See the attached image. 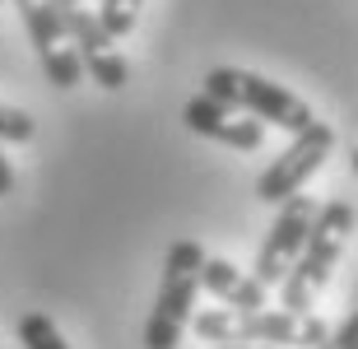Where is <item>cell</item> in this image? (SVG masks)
Returning <instances> with one entry per match:
<instances>
[{"instance_id":"cell-9","label":"cell","mask_w":358,"mask_h":349,"mask_svg":"<svg viewBox=\"0 0 358 349\" xmlns=\"http://www.w3.org/2000/svg\"><path fill=\"white\" fill-rule=\"evenodd\" d=\"M14 10H19V19H24L28 42H33L38 56H52V52L66 47V28H61V19H56V10L47 5V0H14Z\"/></svg>"},{"instance_id":"cell-8","label":"cell","mask_w":358,"mask_h":349,"mask_svg":"<svg viewBox=\"0 0 358 349\" xmlns=\"http://www.w3.org/2000/svg\"><path fill=\"white\" fill-rule=\"evenodd\" d=\"M200 289L214 294L228 312H261V308H270L266 303V284H256L252 270H238L233 261H224V256H205V266H200Z\"/></svg>"},{"instance_id":"cell-16","label":"cell","mask_w":358,"mask_h":349,"mask_svg":"<svg viewBox=\"0 0 358 349\" xmlns=\"http://www.w3.org/2000/svg\"><path fill=\"white\" fill-rule=\"evenodd\" d=\"M14 191V163H10V154H5V145H0V201Z\"/></svg>"},{"instance_id":"cell-14","label":"cell","mask_w":358,"mask_h":349,"mask_svg":"<svg viewBox=\"0 0 358 349\" xmlns=\"http://www.w3.org/2000/svg\"><path fill=\"white\" fill-rule=\"evenodd\" d=\"M33 135H38V121L24 108H5L0 103V145H28Z\"/></svg>"},{"instance_id":"cell-10","label":"cell","mask_w":358,"mask_h":349,"mask_svg":"<svg viewBox=\"0 0 358 349\" xmlns=\"http://www.w3.org/2000/svg\"><path fill=\"white\" fill-rule=\"evenodd\" d=\"M84 75H89L98 89H126L131 84V66H126V56L121 52H98V56H84Z\"/></svg>"},{"instance_id":"cell-11","label":"cell","mask_w":358,"mask_h":349,"mask_svg":"<svg viewBox=\"0 0 358 349\" xmlns=\"http://www.w3.org/2000/svg\"><path fill=\"white\" fill-rule=\"evenodd\" d=\"M19 345L24 349H70L47 312H24L19 317Z\"/></svg>"},{"instance_id":"cell-4","label":"cell","mask_w":358,"mask_h":349,"mask_svg":"<svg viewBox=\"0 0 358 349\" xmlns=\"http://www.w3.org/2000/svg\"><path fill=\"white\" fill-rule=\"evenodd\" d=\"M200 266H205V247L196 238H182L168 247L159 298H154V312H149V322H145V349H177L182 345V331L196 317Z\"/></svg>"},{"instance_id":"cell-5","label":"cell","mask_w":358,"mask_h":349,"mask_svg":"<svg viewBox=\"0 0 358 349\" xmlns=\"http://www.w3.org/2000/svg\"><path fill=\"white\" fill-rule=\"evenodd\" d=\"M331 149H335V131L326 121H312L307 131H298L289 145H284V154L270 163L266 173L256 177V196L266 205H284L289 196L303 191V182L317 173L321 163L331 159Z\"/></svg>"},{"instance_id":"cell-15","label":"cell","mask_w":358,"mask_h":349,"mask_svg":"<svg viewBox=\"0 0 358 349\" xmlns=\"http://www.w3.org/2000/svg\"><path fill=\"white\" fill-rule=\"evenodd\" d=\"M317 349H358V308H354V317H349L340 331H331L326 345H317Z\"/></svg>"},{"instance_id":"cell-12","label":"cell","mask_w":358,"mask_h":349,"mask_svg":"<svg viewBox=\"0 0 358 349\" xmlns=\"http://www.w3.org/2000/svg\"><path fill=\"white\" fill-rule=\"evenodd\" d=\"M98 24H103V33L112 42L117 38H126V33H131L135 28V19H140V0H98Z\"/></svg>"},{"instance_id":"cell-17","label":"cell","mask_w":358,"mask_h":349,"mask_svg":"<svg viewBox=\"0 0 358 349\" xmlns=\"http://www.w3.org/2000/svg\"><path fill=\"white\" fill-rule=\"evenodd\" d=\"M214 349H261V345H214Z\"/></svg>"},{"instance_id":"cell-7","label":"cell","mask_w":358,"mask_h":349,"mask_svg":"<svg viewBox=\"0 0 358 349\" xmlns=\"http://www.w3.org/2000/svg\"><path fill=\"white\" fill-rule=\"evenodd\" d=\"M182 121L196 135L219 140V145H228V149H261V140H266V126H261L256 117L228 112V108H219V103H214V98H205V94H196L182 108Z\"/></svg>"},{"instance_id":"cell-6","label":"cell","mask_w":358,"mask_h":349,"mask_svg":"<svg viewBox=\"0 0 358 349\" xmlns=\"http://www.w3.org/2000/svg\"><path fill=\"white\" fill-rule=\"evenodd\" d=\"M317 210L321 205L312 201V196H289V201L279 205V215H275V224H270L266 242H261V252H256V266H252L256 284H266V289L284 284V275L293 270L307 233H312V224H317Z\"/></svg>"},{"instance_id":"cell-13","label":"cell","mask_w":358,"mask_h":349,"mask_svg":"<svg viewBox=\"0 0 358 349\" xmlns=\"http://www.w3.org/2000/svg\"><path fill=\"white\" fill-rule=\"evenodd\" d=\"M42 70H47V84H56V89H75L84 80V61L75 47H61V52L42 56Z\"/></svg>"},{"instance_id":"cell-1","label":"cell","mask_w":358,"mask_h":349,"mask_svg":"<svg viewBox=\"0 0 358 349\" xmlns=\"http://www.w3.org/2000/svg\"><path fill=\"white\" fill-rule=\"evenodd\" d=\"M205 345H279V349H317L326 345L331 326L312 312H284V308H261V312H228V308H205L191 317Z\"/></svg>"},{"instance_id":"cell-3","label":"cell","mask_w":358,"mask_h":349,"mask_svg":"<svg viewBox=\"0 0 358 349\" xmlns=\"http://www.w3.org/2000/svg\"><path fill=\"white\" fill-rule=\"evenodd\" d=\"M205 98H214L219 108L228 112H247L261 126H279V131H307L312 126V108H307L298 94H289L284 84L266 80V75H252V70H233V66H214L205 75Z\"/></svg>"},{"instance_id":"cell-2","label":"cell","mask_w":358,"mask_h":349,"mask_svg":"<svg viewBox=\"0 0 358 349\" xmlns=\"http://www.w3.org/2000/svg\"><path fill=\"white\" fill-rule=\"evenodd\" d=\"M354 233V205L349 201H326L317 210V224L307 233L303 252L293 261V270L279 284V308L284 312H312L317 294L331 284V270L345 256V242Z\"/></svg>"},{"instance_id":"cell-18","label":"cell","mask_w":358,"mask_h":349,"mask_svg":"<svg viewBox=\"0 0 358 349\" xmlns=\"http://www.w3.org/2000/svg\"><path fill=\"white\" fill-rule=\"evenodd\" d=\"M354 173H358V149H354Z\"/></svg>"}]
</instances>
